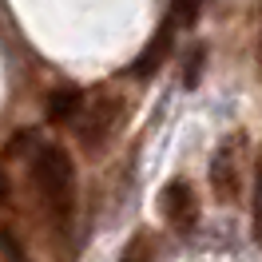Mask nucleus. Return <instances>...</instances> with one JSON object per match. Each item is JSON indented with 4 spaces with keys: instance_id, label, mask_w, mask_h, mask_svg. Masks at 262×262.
Returning a JSON list of instances; mask_svg holds the SVG:
<instances>
[{
    "instance_id": "20e7f679",
    "label": "nucleus",
    "mask_w": 262,
    "mask_h": 262,
    "mask_svg": "<svg viewBox=\"0 0 262 262\" xmlns=\"http://www.w3.org/2000/svg\"><path fill=\"white\" fill-rule=\"evenodd\" d=\"M159 211L163 219L171 223V230H179V234H191L199 223V199H195V187L187 179H171L159 191Z\"/></svg>"
},
{
    "instance_id": "f8f14e48",
    "label": "nucleus",
    "mask_w": 262,
    "mask_h": 262,
    "mask_svg": "<svg viewBox=\"0 0 262 262\" xmlns=\"http://www.w3.org/2000/svg\"><path fill=\"white\" fill-rule=\"evenodd\" d=\"M258 48H262V36H258Z\"/></svg>"
},
{
    "instance_id": "9d476101",
    "label": "nucleus",
    "mask_w": 262,
    "mask_h": 262,
    "mask_svg": "<svg viewBox=\"0 0 262 262\" xmlns=\"http://www.w3.org/2000/svg\"><path fill=\"white\" fill-rule=\"evenodd\" d=\"M199 64H203V48H195V56L187 60V83H195V80H199Z\"/></svg>"
},
{
    "instance_id": "423d86ee",
    "label": "nucleus",
    "mask_w": 262,
    "mask_h": 262,
    "mask_svg": "<svg viewBox=\"0 0 262 262\" xmlns=\"http://www.w3.org/2000/svg\"><path fill=\"white\" fill-rule=\"evenodd\" d=\"M171 32H175V20H167L163 28L155 32V40H151L147 48L139 52V60L131 64V76H139V80H147L151 72H159L167 60V52H171Z\"/></svg>"
},
{
    "instance_id": "1a4fd4ad",
    "label": "nucleus",
    "mask_w": 262,
    "mask_h": 262,
    "mask_svg": "<svg viewBox=\"0 0 262 262\" xmlns=\"http://www.w3.org/2000/svg\"><path fill=\"white\" fill-rule=\"evenodd\" d=\"M0 203H12V175L4 163H0Z\"/></svg>"
},
{
    "instance_id": "6e6552de",
    "label": "nucleus",
    "mask_w": 262,
    "mask_h": 262,
    "mask_svg": "<svg viewBox=\"0 0 262 262\" xmlns=\"http://www.w3.org/2000/svg\"><path fill=\"white\" fill-rule=\"evenodd\" d=\"M250 230H254V243L262 246V175H254V203H250Z\"/></svg>"
},
{
    "instance_id": "f257e3e1",
    "label": "nucleus",
    "mask_w": 262,
    "mask_h": 262,
    "mask_svg": "<svg viewBox=\"0 0 262 262\" xmlns=\"http://www.w3.org/2000/svg\"><path fill=\"white\" fill-rule=\"evenodd\" d=\"M28 163H32V183L44 211L56 223H68L72 207H76V163H72V155L60 143H36Z\"/></svg>"
},
{
    "instance_id": "39448f33",
    "label": "nucleus",
    "mask_w": 262,
    "mask_h": 262,
    "mask_svg": "<svg viewBox=\"0 0 262 262\" xmlns=\"http://www.w3.org/2000/svg\"><path fill=\"white\" fill-rule=\"evenodd\" d=\"M83 99H88V96H83V88H76V83H60V88H52L48 107H44L48 123H76Z\"/></svg>"
},
{
    "instance_id": "7ed1b4c3",
    "label": "nucleus",
    "mask_w": 262,
    "mask_h": 262,
    "mask_svg": "<svg viewBox=\"0 0 262 262\" xmlns=\"http://www.w3.org/2000/svg\"><path fill=\"white\" fill-rule=\"evenodd\" d=\"M211 191L219 203H238L243 195V135H230L211 159Z\"/></svg>"
},
{
    "instance_id": "f03ea898",
    "label": "nucleus",
    "mask_w": 262,
    "mask_h": 262,
    "mask_svg": "<svg viewBox=\"0 0 262 262\" xmlns=\"http://www.w3.org/2000/svg\"><path fill=\"white\" fill-rule=\"evenodd\" d=\"M127 115V96L115 88H96L83 99L80 115H76V139L83 151H103L115 139V131Z\"/></svg>"
},
{
    "instance_id": "0eeeda50",
    "label": "nucleus",
    "mask_w": 262,
    "mask_h": 262,
    "mask_svg": "<svg viewBox=\"0 0 262 262\" xmlns=\"http://www.w3.org/2000/svg\"><path fill=\"white\" fill-rule=\"evenodd\" d=\"M119 262H155V234L151 230H135L123 246Z\"/></svg>"
},
{
    "instance_id": "9b49d317",
    "label": "nucleus",
    "mask_w": 262,
    "mask_h": 262,
    "mask_svg": "<svg viewBox=\"0 0 262 262\" xmlns=\"http://www.w3.org/2000/svg\"><path fill=\"white\" fill-rule=\"evenodd\" d=\"M254 175H262V147H258V171H254Z\"/></svg>"
}]
</instances>
